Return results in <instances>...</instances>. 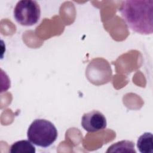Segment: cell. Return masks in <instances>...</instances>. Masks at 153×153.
I'll use <instances>...</instances> for the list:
<instances>
[{
  "instance_id": "obj_7",
  "label": "cell",
  "mask_w": 153,
  "mask_h": 153,
  "mask_svg": "<svg viewBox=\"0 0 153 153\" xmlns=\"http://www.w3.org/2000/svg\"><path fill=\"white\" fill-rule=\"evenodd\" d=\"M11 153H35V147L29 140H22L14 142L10 148Z\"/></svg>"
},
{
  "instance_id": "obj_8",
  "label": "cell",
  "mask_w": 153,
  "mask_h": 153,
  "mask_svg": "<svg viewBox=\"0 0 153 153\" xmlns=\"http://www.w3.org/2000/svg\"><path fill=\"white\" fill-rule=\"evenodd\" d=\"M106 152H131L136 153L134 149V144L133 142L129 140H121L114 143L111 145Z\"/></svg>"
},
{
  "instance_id": "obj_2",
  "label": "cell",
  "mask_w": 153,
  "mask_h": 153,
  "mask_svg": "<svg viewBox=\"0 0 153 153\" xmlns=\"http://www.w3.org/2000/svg\"><path fill=\"white\" fill-rule=\"evenodd\" d=\"M57 130L50 121L36 119L30 125L27 131L28 140L33 144L42 148L51 145L57 137Z\"/></svg>"
},
{
  "instance_id": "obj_5",
  "label": "cell",
  "mask_w": 153,
  "mask_h": 153,
  "mask_svg": "<svg viewBox=\"0 0 153 153\" xmlns=\"http://www.w3.org/2000/svg\"><path fill=\"white\" fill-rule=\"evenodd\" d=\"M107 122L104 115L99 111L93 110L84 114L81 118V126L88 132H96L106 127Z\"/></svg>"
},
{
  "instance_id": "obj_1",
  "label": "cell",
  "mask_w": 153,
  "mask_h": 153,
  "mask_svg": "<svg viewBox=\"0 0 153 153\" xmlns=\"http://www.w3.org/2000/svg\"><path fill=\"white\" fill-rule=\"evenodd\" d=\"M121 17L132 30L143 35L153 32V1L127 0L120 8Z\"/></svg>"
},
{
  "instance_id": "obj_3",
  "label": "cell",
  "mask_w": 153,
  "mask_h": 153,
  "mask_svg": "<svg viewBox=\"0 0 153 153\" xmlns=\"http://www.w3.org/2000/svg\"><path fill=\"white\" fill-rule=\"evenodd\" d=\"M41 16L40 7L32 0L19 1L14 9V17L20 25L30 26L36 24Z\"/></svg>"
},
{
  "instance_id": "obj_4",
  "label": "cell",
  "mask_w": 153,
  "mask_h": 153,
  "mask_svg": "<svg viewBox=\"0 0 153 153\" xmlns=\"http://www.w3.org/2000/svg\"><path fill=\"white\" fill-rule=\"evenodd\" d=\"M88 81L99 85L108 82L112 77V71L108 62L102 58H96L90 62L85 71Z\"/></svg>"
},
{
  "instance_id": "obj_6",
  "label": "cell",
  "mask_w": 153,
  "mask_h": 153,
  "mask_svg": "<svg viewBox=\"0 0 153 153\" xmlns=\"http://www.w3.org/2000/svg\"><path fill=\"white\" fill-rule=\"evenodd\" d=\"M137 147L141 153H153V136L151 133L146 132L137 140Z\"/></svg>"
}]
</instances>
